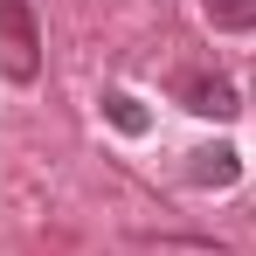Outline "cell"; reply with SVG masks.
<instances>
[{"label":"cell","instance_id":"1","mask_svg":"<svg viewBox=\"0 0 256 256\" xmlns=\"http://www.w3.org/2000/svg\"><path fill=\"white\" fill-rule=\"evenodd\" d=\"M0 70L14 84H35V70H42V28H35L28 0H0Z\"/></svg>","mask_w":256,"mask_h":256},{"label":"cell","instance_id":"2","mask_svg":"<svg viewBox=\"0 0 256 256\" xmlns=\"http://www.w3.org/2000/svg\"><path fill=\"white\" fill-rule=\"evenodd\" d=\"M180 104H187L194 118H214V125H228V118L242 111V97H236V84H228L222 70H187V76H180Z\"/></svg>","mask_w":256,"mask_h":256},{"label":"cell","instance_id":"3","mask_svg":"<svg viewBox=\"0 0 256 256\" xmlns=\"http://www.w3.org/2000/svg\"><path fill=\"white\" fill-rule=\"evenodd\" d=\"M187 180L194 187H236L242 180V152L236 146H201V152H187Z\"/></svg>","mask_w":256,"mask_h":256},{"label":"cell","instance_id":"4","mask_svg":"<svg viewBox=\"0 0 256 256\" xmlns=\"http://www.w3.org/2000/svg\"><path fill=\"white\" fill-rule=\"evenodd\" d=\"M97 104H104V118H111V125L125 132V138H138V132L152 125V118H146V104H138V97H125V90H104Z\"/></svg>","mask_w":256,"mask_h":256},{"label":"cell","instance_id":"5","mask_svg":"<svg viewBox=\"0 0 256 256\" xmlns=\"http://www.w3.org/2000/svg\"><path fill=\"white\" fill-rule=\"evenodd\" d=\"M201 7H208L214 28H228V35H250L256 28V0H201Z\"/></svg>","mask_w":256,"mask_h":256}]
</instances>
